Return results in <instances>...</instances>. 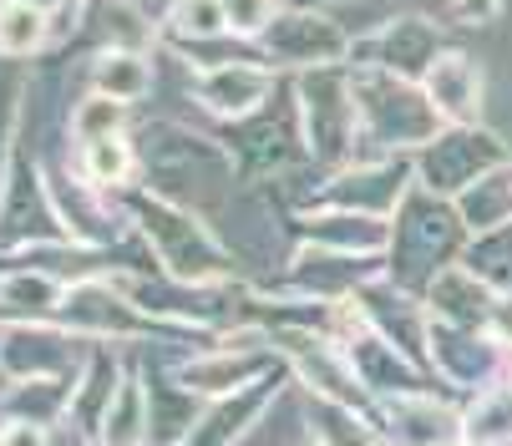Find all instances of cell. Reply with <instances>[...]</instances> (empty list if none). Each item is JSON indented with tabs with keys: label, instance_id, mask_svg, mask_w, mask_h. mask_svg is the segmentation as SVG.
<instances>
[{
	"label": "cell",
	"instance_id": "obj_1",
	"mask_svg": "<svg viewBox=\"0 0 512 446\" xmlns=\"http://www.w3.org/2000/svg\"><path fill=\"white\" fill-rule=\"evenodd\" d=\"M426 102L436 107V117H447V122H472L477 107H482V71L457 56V51H442L436 56V66L426 71Z\"/></svg>",
	"mask_w": 512,
	"mask_h": 446
},
{
	"label": "cell",
	"instance_id": "obj_2",
	"mask_svg": "<svg viewBox=\"0 0 512 446\" xmlns=\"http://www.w3.org/2000/svg\"><path fill=\"white\" fill-rule=\"evenodd\" d=\"M269 41H279V46H269V56H279V61H305V66H315V61H330V56H340V31L325 21V16H315V11H305V16H284L279 21V36L269 31Z\"/></svg>",
	"mask_w": 512,
	"mask_h": 446
},
{
	"label": "cell",
	"instance_id": "obj_3",
	"mask_svg": "<svg viewBox=\"0 0 512 446\" xmlns=\"http://www.w3.org/2000/svg\"><path fill=\"white\" fill-rule=\"evenodd\" d=\"M264 92H269V77L254 71V66H213L208 77L198 82V102L213 107V112H224V117L259 107Z\"/></svg>",
	"mask_w": 512,
	"mask_h": 446
},
{
	"label": "cell",
	"instance_id": "obj_4",
	"mask_svg": "<svg viewBox=\"0 0 512 446\" xmlns=\"http://www.w3.org/2000/svg\"><path fill=\"white\" fill-rule=\"evenodd\" d=\"M92 87L102 97H112V102H137L153 87V66H148V56H137L127 46H112V51H102V61L92 71Z\"/></svg>",
	"mask_w": 512,
	"mask_h": 446
},
{
	"label": "cell",
	"instance_id": "obj_5",
	"mask_svg": "<svg viewBox=\"0 0 512 446\" xmlns=\"http://www.w3.org/2000/svg\"><path fill=\"white\" fill-rule=\"evenodd\" d=\"M46 16H51V11L31 6V0H0V51H11V56L41 51V41H46Z\"/></svg>",
	"mask_w": 512,
	"mask_h": 446
},
{
	"label": "cell",
	"instance_id": "obj_6",
	"mask_svg": "<svg viewBox=\"0 0 512 446\" xmlns=\"http://www.w3.org/2000/svg\"><path fill=\"white\" fill-rule=\"evenodd\" d=\"M82 173H87L97 188H117V183H127V173H132V147H127L122 137L87 142V147H82Z\"/></svg>",
	"mask_w": 512,
	"mask_h": 446
},
{
	"label": "cell",
	"instance_id": "obj_7",
	"mask_svg": "<svg viewBox=\"0 0 512 446\" xmlns=\"http://www.w3.org/2000/svg\"><path fill=\"white\" fill-rule=\"evenodd\" d=\"M122 107L127 102H112L102 92H92L77 112H71V122H77V137L82 142H102V137H122Z\"/></svg>",
	"mask_w": 512,
	"mask_h": 446
},
{
	"label": "cell",
	"instance_id": "obj_8",
	"mask_svg": "<svg viewBox=\"0 0 512 446\" xmlns=\"http://www.w3.org/2000/svg\"><path fill=\"white\" fill-rule=\"evenodd\" d=\"M173 21H178V31H188V36H218L229 21H224V6L218 0H178L173 6Z\"/></svg>",
	"mask_w": 512,
	"mask_h": 446
},
{
	"label": "cell",
	"instance_id": "obj_9",
	"mask_svg": "<svg viewBox=\"0 0 512 446\" xmlns=\"http://www.w3.org/2000/svg\"><path fill=\"white\" fill-rule=\"evenodd\" d=\"M218 6H224L229 31L254 36V31H269L274 26V0H218Z\"/></svg>",
	"mask_w": 512,
	"mask_h": 446
},
{
	"label": "cell",
	"instance_id": "obj_10",
	"mask_svg": "<svg viewBox=\"0 0 512 446\" xmlns=\"http://www.w3.org/2000/svg\"><path fill=\"white\" fill-rule=\"evenodd\" d=\"M0 446H46V436H41V426H31V421H16L6 436H0Z\"/></svg>",
	"mask_w": 512,
	"mask_h": 446
},
{
	"label": "cell",
	"instance_id": "obj_11",
	"mask_svg": "<svg viewBox=\"0 0 512 446\" xmlns=\"http://www.w3.org/2000/svg\"><path fill=\"white\" fill-rule=\"evenodd\" d=\"M457 11H462L467 21H492V16L502 11V0H457Z\"/></svg>",
	"mask_w": 512,
	"mask_h": 446
},
{
	"label": "cell",
	"instance_id": "obj_12",
	"mask_svg": "<svg viewBox=\"0 0 512 446\" xmlns=\"http://www.w3.org/2000/svg\"><path fill=\"white\" fill-rule=\"evenodd\" d=\"M31 6H41V11H56V6H61V0H31Z\"/></svg>",
	"mask_w": 512,
	"mask_h": 446
}]
</instances>
